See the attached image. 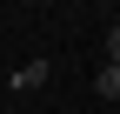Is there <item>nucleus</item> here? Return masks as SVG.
Masks as SVG:
<instances>
[{"label":"nucleus","instance_id":"nucleus-1","mask_svg":"<svg viewBox=\"0 0 120 114\" xmlns=\"http://www.w3.org/2000/svg\"><path fill=\"white\" fill-rule=\"evenodd\" d=\"M47 74H53V67H47V61H27V67H20V74H7V81H13V87H20V94H27V87H47Z\"/></svg>","mask_w":120,"mask_h":114},{"label":"nucleus","instance_id":"nucleus-2","mask_svg":"<svg viewBox=\"0 0 120 114\" xmlns=\"http://www.w3.org/2000/svg\"><path fill=\"white\" fill-rule=\"evenodd\" d=\"M94 94H100V101H120V67H113V61L94 74Z\"/></svg>","mask_w":120,"mask_h":114},{"label":"nucleus","instance_id":"nucleus-3","mask_svg":"<svg viewBox=\"0 0 120 114\" xmlns=\"http://www.w3.org/2000/svg\"><path fill=\"white\" fill-rule=\"evenodd\" d=\"M107 61H113V67H120V20H113V27H107Z\"/></svg>","mask_w":120,"mask_h":114}]
</instances>
